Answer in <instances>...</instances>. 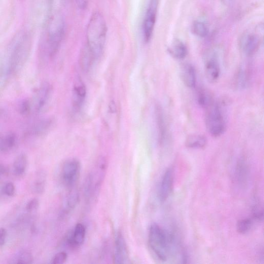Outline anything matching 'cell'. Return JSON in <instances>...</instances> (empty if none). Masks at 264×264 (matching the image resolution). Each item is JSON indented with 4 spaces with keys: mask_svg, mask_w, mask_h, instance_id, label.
I'll use <instances>...</instances> for the list:
<instances>
[{
    "mask_svg": "<svg viewBox=\"0 0 264 264\" xmlns=\"http://www.w3.org/2000/svg\"><path fill=\"white\" fill-rule=\"evenodd\" d=\"M252 220L251 218L243 219L239 220L237 225V229L241 234H246L251 229Z\"/></svg>",
    "mask_w": 264,
    "mask_h": 264,
    "instance_id": "31",
    "label": "cell"
},
{
    "mask_svg": "<svg viewBox=\"0 0 264 264\" xmlns=\"http://www.w3.org/2000/svg\"><path fill=\"white\" fill-rule=\"evenodd\" d=\"M52 125V120L50 119L39 120L31 128L30 132L32 135L41 136L50 129Z\"/></svg>",
    "mask_w": 264,
    "mask_h": 264,
    "instance_id": "22",
    "label": "cell"
},
{
    "mask_svg": "<svg viewBox=\"0 0 264 264\" xmlns=\"http://www.w3.org/2000/svg\"><path fill=\"white\" fill-rule=\"evenodd\" d=\"M168 50L170 54L177 59L185 58L188 53L186 45L179 39L174 40Z\"/></svg>",
    "mask_w": 264,
    "mask_h": 264,
    "instance_id": "19",
    "label": "cell"
},
{
    "mask_svg": "<svg viewBox=\"0 0 264 264\" xmlns=\"http://www.w3.org/2000/svg\"><path fill=\"white\" fill-rule=\"evenodd\" d=\"M173 185V171L172 168L166 170L162 176L159 189L158 196L160 202H164L172 193Z\"/></svg>",
    "mask_w": 264,
    "mask_h": 264,
    "instance_id": "13",
    "label": "cell"
},
{
    "mask_svg": "<svg viewBox=\"0 0 264 264\" xmlns=\"http://www.w3.org/2000/svg\"><path fill=\"white\" fill-rule=\"evenodd\" d=\"M3 191L4 194L8 197L13 196L16 192L15 186L12 182H8L4 187Z\"/></svg>",
    "mask_w": 264,
    "mask_h": 264,
    "instance_id": "34",
    "label": "cell"
},
{
    "mask_svg": "<svg viewBox=\"0 0 264 264\" xmlns=\"http://www.w3.org/2000/svg\"><path fill=\"white\" fill-rule=\"evenodd\" d=\"M156 123L158 131V136L160 142L164 141L165 137V125L163 115L159 107L155 109Z\"/></svg>",
    "mask_w": 264,
    "mask_h": 264,
    "instance_id": "26",
    "label": "cell"
},
{
    "mask_svg": "<svg viewBox=\"0 0 264 264\" xmlns=\"http://www.w3.org/2000/svg\"><path fill=\"white\" fill-rule=\"evenodd\" d=\"M34 257L32 254L27 250L19 252L13 258L12 263H32Z\"/></svg>",
    "mask_w": 264,
    "mask_h": 264,
    "instance_id": "29",
    "label": "cell"
},
{
    "mask_svg": "<svg viewBox=\"0 0 264 264\" xmlns=\"http://www.w3.org/2000/svg\"><path fill=\"white\" fill-rule=\"evenodd\" d=\"M86 228L82 223H77L72 231L67 233L65 238V245L71 249H76L82 246L86 236Z\"/></svg>",
    "mask_w": 264,
    "mask_h": 264,
    "instance_id": "11",
    "label": "cell"
},
{
    "mask_svg": "<svg viewBox=\"0 0 264 264\" xmlns=\"http://www.w3.org/2000/svg\"><path fill=\"white\" fill-rule=\"evenodd\" d=\"M68 258L67 253L62 251L57 253L53 258L52 263L53 264H62L66 262Z\"/></svg>",
    "mask_w": 264,
    "mask_h": 264,
    "instance_id": "33",
    "label": "cell"
},
{
    "mask_svg": "<svg viewBox=\"0 0 264 264\" xmlns=\"http://www.w3.org/2000/svg\"><path fill=\"white\" fill-rule=\"evenodd\" d=\"M149 245L156 256L161 261H166L173 250L177 248L174 236L153 223L150 227Z\"/></svg>",
    "mask_w": 264,
    "mask_h": 264,
    "instance_id": "3",
    "label": "cell"
},
{
    "mask_svg": "<svg viewBox=\"0 0 264 264\" xmlns=\"http://www.w3.org/2000/svg\"><path fill=\"white\" fill-rule=\"evenodd\" d=\"M193 33L198 37L204 38L209 33V28L206 24L201 21L195 22L192 26Z\"/></svg>",
    "mask_w": 264,
    "mask_h": 264,
    "instance_id": "28",
    "label": "cell"
},
{
    "mask_svg": "<svg viewBox=\"0 0 264 264\" xmlns=\"http://www.w3.org/2000/svg\"><path fill=\"white\" fill-rule=\"evenodd\" d=\"M47 174L44 170H39L35 173L33 179L32 188L38 194H42L46 189Z\"/></svg>",
    "mask_w": 264,
    "mask_h": 264,
    "instance_id": "21",
    "label": "cell"
},
{
    "mask_svg": "<svg viewBox=\"0 0 264 264\" xmlns=\"http://www.w3.org/2000/svg\"><path fill=\"white\" fill-rule=\"evenodd\" d=\"M19 110L20 113L23 115H27L30 113L32 110L31 101L25 100L19 105Z\"/></svg>",
    "mask_w": 264,
    "mask_h": 264,
    "instance_id": "32",
    "label": "cell"
},
{
    "mask_svg": "<svg viewBox=\"0 0 264 264\" xmlns=\"http://www.w3.org/2000/svg\"><path fill=\"white\" fill-rule=\"evenodd\" d=\"M220 1L223 5H229L234 1V0H220Z\"/></svg>",
    "mask_w": 264,
    "mask_h": 264,
    "instance_id": "39",
    "label": "cell"
},
{
    "mask_svg": "<svg viewBox=\"0 0 264 264\" xmlns=\"http://www.w3.org/2000/svg\"><path fill=\"white\" fill-rule=\"evenodd\" d=\"M248 175V168L246 162L240 160L235 168L234 178L238 184L243 185L245 184Z\"/></svg>",
    "mask_w": 264,
    "mask_h": 264,
    "instance_id": "24",
    "label": "cell"
},
{
    "mask_svg": "<svg viewBox=\"0 0 264 264\" xmlns=\"http://www.w3.org/2000/svg\"><path fill=\"white\" fill-rule=\"evenodd\" d=\"M16 136L13 133L6 135H0V152L11 150L15 145Z\"/></svg>",
    "mask_w": 264,
    "mask_h": 264,
    "instance_id": "25",
    "label": "cell"
},
{
    "mask_svg": "<svg viewBox=\"0 0 264 264\" xmlns=\"http://www.w3.org/2000/svg\"><path fill=\"white\" fill-rule=\"evenodd\" d=\"M86 96V89L85 85L78 78L76 79L72 91V102L73 108L79 110L84 103Z\"/></svg>",
    "mask_w": 264,
    "mask_h": 264,
    "instance_id": "15",
    "label": "cell"
},
{
    "mask_svg": "<svg viewBox=\"0 0 264 264\" xmlns=\"http://www.w3.org/2000/svg\"><path fill=\"white\" fill-rule=\"evenodd\" d=\"M180 76L183 82L189 88H194L196 84V73L194 66L189 63L183 64L180 67Z\"/></svg>",
    "mask_w": 264,
    "mask_h": 264,
    "instance_id": "16",
    "label": "cell"
},
{
    "mask_svg": "<svg viewBox=\"0 0 264 264\" xmlns=\"http://www.w3.org/2000/svg\"><path fill=\"white\" fill-rule=\"evenodd\" d=\"M28 166V158L27 156L22 153L15 158L13 163V171L17 177L23 175L26 172Z\"/></svg>",
    "mask_w": 264,
    "mask_h": 264,
    "instance_id": "20",
    "label": "cell"
},
{
    "mask_svg": "<svg viewBox=\"0 0 264 264\" xmlns=\"http://www.w3.org/2000/svg\"><path fill=\"white\" fill-rule=\"evenodd\" d=\"M39 207V202L37 199L31 200L26 206V210L29 213L37 211Z\"/></svg>",
    "mask_w": 264,
    "mask_h": 264,
    "instance_id": "35",
    "label": "cell"
},
{
    "mask_svg": "<svg viewBox=\"0 0 264 264\" xmlns=\"http://www.w3.org/2000/svg\"><path fill=\"white\" fill-rule=\"evenodd\" d=\"M205 70L206 77L209 82H216L220 74V67L216 56L211 55L207 58L205 60Z\"/></svg>",
    "mask_w": 264,
    "mask_h": 264,
    "instance_id": "14",
    "label": "cell"
},
{
    "mask_svg": "<svg viewBox=\"0 0 264 264\" xmlns=\"http://www.w3.org/2000/svg\"><path fill=\"white\" fill-rule=\"evenodd\" d=\"M32 47V38L29 33L22 30L13 37L7 49L8 72H18L25 65Z\"/></svg>",
    "mask_w": 264,
    "mask_h": 264,
    "instance_id": "1",
    "label": "cell"
},
{
    "mask_svg": "<svg viewBox=\"0 0 264 264\" xmlns=\"http://www.w3.org/2000/svg\"><path fill=\"white\" fill-rule=\"evenodd\" d=\"M107 32V23L103 14L99 12L93 13L87 28L86 45L96 59L101 56L104 51Z\"/></svg>",
    "mask_w": 264,
    "mask_h": 264,
    "instance_id": "2",
    "label": "cell"
},
{
    "mask_svg": "<svg viewBox=\"0 0 264 264\" xmlns=\"http://www.w3.org/2000/svg\"><path fill=\"white\" fill-rule=\"evenodd\" d=\"M75 1L80 9H84L87 7L89 0H75Z\"/></svg>",
    "mask_w": 264,
    "mask_h": 264,
    "instance_id": "37",
    "label": "cell"
},
{
    "mask_svg": "<svg viewBox=\"0 0 264 264\" xmlns=\"http://www.w3.org/2000/svg\"><path fill=\"white\" fill-rule=\"evenodd\" d=\"M78 201V192L75 190L70 192L66 198L62 212H61V217L64 218L69 215L76 208Z\"/></svg>",
    "mask_w": 264,
    "mask_h": 264,
    "instance_id": "17",
    "label": "cell"
},
{
    "mask_svg": "<svg viewBox=\"0 0 264 264\" xmlns=\"http://www.w3.org/2000/svg\"><path fill=\"white\" fill-rule=\"evenodd\" d=\"M207 143L206 138L201 135L194 134L189 136L186 142L187 147L191 149H202Z\"/></svg>",
    "mask_w": 264,
    "mask_h": 264,
    "instance_id": "23",
    "label": "cell"
},
{
    "mask_svg": "<svg viewBox=\"0 0 264 264\" xmlns=\"http://www.w3.org/2000/svg\"><path fill=\"white\" fill-rule=\"evenodd\" d=\"M206 124L209 133L214 137H218L226 130L225 112L221 105L213 102L207 108Z\"/></svg>",
    "mask_w": 264,
    "mask_h": 264,
    "instance_id": "6",
    "label": "cell"
},
{
    "mask_svg": "<svg viewBox=\"0 0 264 264\" xmlns=\"http://www.w3.org/2000/svg\"><path fill=\"white\" fill-rule=\"evenodd\" d=\"M7 173V169L5 166L0 164V180L2 179Z\"/></svg>",
    "mask_w": 264,
    "mask_h": 264,
    "instance_id": "38",
    "label": "cell"
},
{
    "mask_svg": "<svg viewBox=\"0 0 264 264\" xmlns=\"http://www.w3.org/2000/svg\"><path fill=\"white\" fill-rule=\"evenodd\" d=\"M159 0H149L143 23L145 41L148 43L154 31L157 13Z\"/></svg>",
    "mask_w": 264,
    "mask_h": 264,
    "instance_id": "8",
    "label": "cell"
},
{
    "mask_svg": "<svg viewBox=\"0 0 264 264\" xmlns=\"http://www.w3.org/2000/svg\"><path fill=\"white\" fill-rule=\"evenodd\" d=\"M46 40V49L50 57H54L58 52L65 33L64 19L59 16L50 21Z\"/></svg>",
    "mask_w": 264,
    "mask_h": 264,
    "instance_id": "5",
    "label": "cell"
},
{
    "mask_svg": "<svg viewBox=\"0 0 264 264\" xmlns=\"http://www.w3.org/2000/svg\"><path fill=\"white\" fill-rule=\"evenodd\" d=\"M7 237V230L4 228H0V247H2L5 245Z\"/></svg>",
    "mask_w": 264,
    "mask_h": 264,
    "instance_id": "36",
    "label": "cell"
},
{
    "mask_svg": "<svg viewBox=\"0 0 264 264\" xmlns=\"http://www.w3.org/2000/svg\"><path fill=\"white\" fill-rule=\"evenodd\" d=\"M259 45V38L252 33H247L240 38L239 46L241 51L246 55H253L257 50Z\"/></svg>",
    "mask_w": 264,
    "mask_h": 264,
    "instance_id": "12",
    "label": "cell"
},
{
    "mask_svg": "<svg viewBox=\"0 0 264 264\" xmlns=\"http://www.w3.org/2000/svg\"><path fill=\"white\" fill-rule=\"evenodd\" d=\"M51 92V86L48 83H44L39 87L31 101L32 110L37 113L42 112L49 103Z\"/></svg>",
    "mask_w": 264,
    "mask_h": 264,
    "instance_id": "9",
    "label": "cell"
},
{
    "mask_svg": "<svg viewBox=\"0 0 264 264\" xmlns=\"http://www.w3.org/2000/svg\"><path fill=\"white\" fill-rule=\"evenodd\" d=\"M80 171L79 161L76 158H71L64 162L61 177L64 185L69 188L73 187L77 182Z\"/></svg>",
    "mask_w": 264,
    "mask_h": 264,
    "instance_id": "7",
    "label": "cell"
},
{
    "mask_svg": "<svg viewBox=\"0 0 264 264\" xmlns=\"http://www.w3.org/2000/svg\"><path fill=\"white\" fill-rule=\"evenodd\" d=\"M197 101L199 105L205 108L208 107L213 102L210 95L203 90L198 92Z\"/></svg>",
    "mask_w": 264,
    "mask_h": 264,
    "instance_id": "30",
    "label": "cell"
},
{
    "mask_svg": "<svg viewBox=\"0 0 264 264\" xmlns=\"http://www.w3.org/2000/svg\"><path fill=\"white\" fill-rule=\"evenodd\" d=\"M249 79L248 71L245 67H241L239 70L236 78V84L240 89H244L247 85Z\"/></svg>",
    "mask_w": 264,
    "mask_h": 264,
    "instance_id": "27",
    "label": "cell"
},
{
    "mask_svg": "<svg viewBox=\"0 0 264 264\" xmlns=\"http://www.w3.org/2000/svg\"><path fill=\"white\" fill-rule=\"evenodd\" d=\"M108 168L107 159L104 157H100L87 177L84 185V194L89 202L96 199L106 178Z\"/></svg>",
    "mask_w": 264,
    "mask_h": 264,
    "instance_id": "4",
    "label": "cell"
},
{
    "mask_svg": "<svg viewBox=\"0 0 264 264\" xmlns=\"http://www.w3.org/2000/svg\"><path fill=\"white\" fill-rule=\"evenodd\" d=\"M96 59L91 51L85 45L81 50L80 53L79 65L80 68L84 71L87 72L91 68Z\"/></svg>",
    "mask_w": 264,
    "mask_h": 264,
    "instance_id": "18",
    "label": "cell"
},
{
    "mask_svg": "<svg viewBox=\"0 0 264 264\" xmlns=\"http://www.w3.org/2000/svg\"><path fill=\"white\" fill-rule=\"evenodd\" d=\"M129 260V253L125 238L120 231L115 237L114 261L116 264H124Z\"/></svg>",
    "mask_w": 264,
    "mask_h": 264,
    "instance_id": "10",
    "label": "cell"
}]
</instances>
